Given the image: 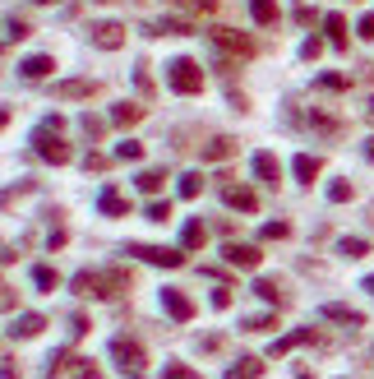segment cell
Wrapping results in <instances>:
<instances>
[{
  "label": "cell",
  "mask_w": 374,
  "mask_h": 379,
  "mask_svg": "<svg viewBox=\"0 0 374 379\" xmlns=\"http://www.w3.org/2000/svg\"><path fill=\"white\" fill-rule=\"evenodd\" d=\"M61 130H65V116H47V121L32 130V144H37V157H47V162H70L74 153H70V144L61 139Z\"/></svg>",
  "instance_id": "1"
},
{
  "label": "cell",
  "mask_w": 374,
  "mask_h": 379,
  "mask_svg": "<svg viewBox=\"0 0 374 379\" xmlns=\"http://www.w3.org/2000/svg\"><path fill=\"white\" fill-rule=\"evenodd\" d=\"M167 79H172V88L176 93H203V70L194 61H189V56H180V61H172L167 65Z\"/></svg>",
  "instance_id": "2"
},
{
  "label": "cell",
  "mask_w": 374,
  "mask_h": 379,
  "mask_svg": "<svg viewBox=\"0 0 374 379\" xmlns=\"http://www.w3.org/2000/svg\"><path fill=\"white\" fill-rule=\"evenodd\" d=\"M111 356H116V365H121L129 379L143 375V365H148V356H143L139 342H129V338H111Z\"/></svg>",
  "instance_id": "3"
},
{
  "label": "cell",
  "mask_w": 374,
  "mask_h": 379,
  "mask_svg": "<svg viewBox=\"0 0 374 379\" xmlns=\"http://www.w3.org/2000/svg\"><path fill=\"white\" fill-rule=\"evenodd\" d=\"M51 379H102V375H97V365H93V361L61 351V356H51Z\"/></svg>",
  "instance_id": "4"
},
{
  "label": "cell",
  "mask_w": 374,
  "mask_h": 379,
  "mask_svg": "<svg viewBox=\"0 0 374 379\" xmlns=\"http://www.w3.org/2000/svg\"><path fill=\"white\" fill-rule=\"evenodd\" d=\"M129 255L153 264V269H180L185 264V250H172V245H129Z\"/></svg>",
  "instance_id": "5"
},
{
  "label": "cell",
  "mask_w": 374,
  "mask_h": 379,
  "mask_svg": "<svg viewBox=\"0 0 374 379\" xmlns=\"http://www.w3.org/2000/svg\"><path fill=\"white\" fill-rule=\"evenodd\" d=\"M208 37H213V46H222V51H231V56H254V42L249 37H240L236 28H208Z\"/></svg>",
  "instance_id": "6"
},
{
  "label": "cell",
  "mask_w": 374,
  "mask_h": 379,
  "mask_svg": "<svg viewBox=\"0 0 374 379\" xmlns=\"http://www.w3.org/2000/svg\"><path fill=\"white\" fill-rule=\"evenodd\" d=\"M222 255H227L231 269H259V264H264L259 245H240V241H227V245H222Z\"/></svg>",
  "instance_id": "7"
},
{
  "label": "cell",
  "mask_w": 374,
  "mask_h": 379,
  "mask_svg": "<svg viewBox=\"0 0 374 379\" xmlns=\"http://www.w3.org/2000/svg\"><path fill=\"white\" fill-rule=\"evenodd\" d=\"M121 291H129V273H125V269H111V273H97V291H93V296H102V301H116Z\"/></svg>",
  "instance_id": "8"
},
{
  "label": "cell",
  "mask_w": 374,
  "mask_h": 379,
  "mask_svg": "<svg viewBox=\"0 0 374 379\" xmlns=\"http://www.w3.org/2000/svg\"><path fill=\"white\" fill-rule=\"evenodd\" d=\"M162 305H167V315L180 319V324H189V319H194V301H189L180 287H167V291H162Z\"/></svg>",
  "instance_id": "9"
},
{
  "label": "cell",
  "mask_w": 374,
  "mask_h": 379,
  "mask_svg": "<svg viewBox=\"0 0 374 379\" xmlns=\"http://www.w3.org/2000/svg\"><path fill=\"white\" fill-rule=\"evenodd\" d=\"M222 199H227L231 208H240V213H254V208H259V195H254V190H245V185H231V181H222Z\"/></svg>",
  "instance_id": "10"
},
{
  "label": "cell",
  "mask_w": 374,
  "mask_h": 379,
  "mask_svg": "<svg viewBox=\"0 0 374 379\" xmlns=\"http://www.w3.org/2000/svg\"><path fill=\"white\" fill-rule=\"evenodd\" d=\"M93 42L102 46V51H121L125 46V28L116 23V19H107V23H97L93 28Z\"/></svg>",
  "instance_id": "11"
},
{
  "label": "cell",
  "mask_w": 374,
  "mask_h": 379,
  "mask_svg": "<svg viewBox=\"0 0 374 379\" xmlns=\"http://www.w3.org/2000/svg\"><path fill=\"white\" fill-rule=\"evenodd\" d=\"M97 213H102V217H125V213H129V204H125V195L116 190V185H107V190L97 195Z\"/></svg>",
  "instance_id": "12"
},
{
  "label": "cell",
  "mask_w": 374,
  "mask_h": 379,
  "mask_svg": "<svg viewBox=\"0 0 374 379\" xmlns=\"http://www.w3.org/2000/svg\"><path fill=\"white\" fill-rule=\"evenodd\" d=\"M240 153V144H236L231 135H218L213 144H203V162H227V157H236Z\"/></svg>",
  "instance_id": "13"
},
{
  "label": "cell",
  "mask_w": 374,
  "mask_h": 379,
  "mask_svg": "<svg viewBox=\"0 0 374 379\" xmlns=\"http://www.w3.org/2000/svg\"><path fill=\"white\" fill-rule=\"evenodd\" d=\"M97 84L93 79H65V84H56V97H65V102H79V97H93Z\"/></svg>",
  "instance_id": "14"
},
{
  "label": "cell",
  "mask_w": 374,
  "mask_h": 379,
  "mask_svg": "<svg viewBox=\"0 0 374 379\" xmlns=\"http://www.w3.org/2000/svg\"><path fill=\"white\" fill-rule=\"evenodd\" d=\"M314 329H296V333H287V338H278V342H273V347H268V356H287V351L291 347H305V342H314Z\"/></svg>",
  "instance_id": "15"
},
{
  "label": "cell",
  "mask_w": 374,
  "mask_h": 379,
  "mask_svg": "<svg viewBox=\"0 0 374 379\" xmlns=\"http://www.w3.org/2000/svg\"><path fill=\"white\" fill-rule=\"evenodd\" d=\"M254 176H259L264 185H278V181H282L278 157H273V153H254Z\"/></svg>",
  "instance_id": "16"
},
{
  "label": "cell",
  "mask_w": 374,
  "mask_h": 379,
  "mask_svg": "<svg viewBox=\"0 0 374 379\" xmlns=\"http://www.w3.org/2000/svg\"><path fill=\"white\" fill-rule=\"evenodd\" d=\"M324 319H333V324H351V329H360V324H365V315H360V310H351V305H337V301H328V305H324Z\"/></svg>",
  "instance_id": "17"
},
{
  "label": "cell",
  "mask_w": 374,
  "mask_h": 379,
  "mask_svg": "<svg viewBox=\"0 0 374 379\" xmlns=\"http://www.w3.org/2000/svg\"><path fill=\"white\" fill-rule=\"evenodd\" d=\"M249 14H254L259 28H273L278 23V0H249Z\"/></svg>",
  "instance_id": "18"
},
{
  "label": "cell",
  "mask_w": 374,
  "mask_h": 379,
  "mask_svg": "<svg viewBox=\"0 0 374 379\" xmlns=\"http://www.w3.org/2000/svg\"><path fill=\"white\" fill-rule=\"evenodd\" d=\"M42 329H47V319H42V315H19L14 324H10V333H14V338H37Z\"/></svg>",
  "instance_id": "19"
},
{
  "label": "cell",
  "mask_w": 374,
  "mask_h": 379,
  "mask_svg": "<svg viewBox=\"0 0 374 379\" xmlns=\"http://www.w3.org/2000/svg\"><path fill=\"white\" fill-rule=\"evenodd\" d=\"M319 167H324V162H319V157H310V153H300L296 162H291V171H296V181H300V185H314Z\"/></svg>",
  "instance_id": "20"
},
{
  "label": "cell",
  "mask_w": 374,
  "mask_h": 379,
  "mask_svg": "<svg viewBox=\"0 0 374 379\" xmlns=\"http://www.w3.org/2000/svg\"><path fill=\"white\" fill-rule=\"evenodd\" d=\"M259 375H264V361H259V356H240V361L227 370V379H259Z\"/></svg>",
  "instance_id": "21"
},
{
  "label": "cell",
  "mask_w": 374,
  "mask_h": 379,
  "mask_svg": "<svg viewBox=\"0 0 374 379\" xmlns=\"http://www.w3.org/2000/svg\"><path fill=\"white\" fill-rule=\"evenodd\" d=\"M203 241H208V227H203L199 217H189L185 231H180V245H185V250H203Z\"/></svg>",
  "instance_id": "22"
},
{
  "label": "cell",
  "mask_w": 374,
  "mask_h": 379,
  "mask_svg": "<svg viewBox=\"0 0 374 379\" xmlns=\"http://www.w3.org/2000/svg\"><path fill=\"white\" fill-rule=\"evenodd\" d=\"M19 70H23V79H47L51 70H56V61H51V56H28Z\"/></svg>",
  "instance_id": "23"
},
{
  "label": "cell",
  "mask_w": 374,
  "mask_h": 379,
  "mask_svg": "<svg viewBox=\"0 0 374 379\" xmlns=\"http://www.w3.org/2000/svg\"><path fill=\"white\" fill-rule=\"evenodd\" d=\"M143 111H148V106L121 102V106H111V125H134V121H143Z\"/></svg>",
  "instance_id": "24"
},
{
  "label": "cell",
  "mask_w": 374,
  "mask_h": 379,
  "mask_svg": "<svg viewBox=\"0 0 374 379\" xmlns=\"http://www.w3.org/2000/svg\"><path fill=\"white\" fill-rule=\"evenodd\" d=\"M324 28H328V42L342 51V46H346V19L342 14H324Z\"/></svg>",
  "instance_id": "25"
},
{
  "label": "cell",
  "mask_w": 374,
  "mask_h": 379,
  "mask_svg": "<svg viewBox=\"0 0 374 379\" xmlns=\"http://www.w3.org/2000/svg\"><path fill=\"white\" fill-rule=\"evenodd\" d=\"M337 255L360 259V255H370V241H365V236H342V241H337Z\"/></svg>",
  "instance_id": "26"
},
{
  "label": "cell",
  "mask_w": 374,
  "mask_h": 379,
  "mask_svg": "<svg viewBox=\"0 0 374 379\" xmlns=\"http://www.w3.org/2000/svg\"><path fill=\"white\" fill-rule=\"evenodd\" d=\"M254 296H264L268 305H287V296H282V287L273 278H259V282H254Z\"/></svg>",
  "instance_id": "27"
},
{
  "label": "cell",
  "mask_w": 374,
  "mask_h": 379,
  "mask_svg": "<svg viewBox=\"0 0 374 379\" xmlns=\"http://www.w3.org/2000/svg\"><path fill=\"white\" fill-rule=\"evenodd\" d=\"M32 282H37V291H56V282H61V278H56V269L37 264V269H32Z\"/></svg>",
  "instance_id": "28"
},
{
  "label": "cell",
  "mask_w": 374,
  "mask_h": 379,
  "mask_svg": "<svg viewBox=\"0 0 374 379\" xmlns=\"http://www.w3.org/2000/svg\"><path fill=\"white\" fill-rule=\"evenodd\" d=\"M93 291H97V273H93V269L74 273V296H93Z\"/></svg>",
  "instance_id": "29"
},
{
  "label": "cell",
  "mask_w": 374,
  "mask_h": 379,
  "mask_svg": "<svg viewBox=\"0 0 374 379\" xmlns=\"http://www.w3.org/2000/svg\"><path fill=\"white\" fill-rule=\"evenodd\" d=\"M162 379H203L199 370H189L185 361H167V370H162Z\"/></svg>",
  "instance_id": "30"
},
{
  "label": "cell",
  "mask_w": 374,
  "mask_h": 379,
  "mask_svg": "<svg viewBox=\"0 0 374 379\" xmlns=\"http://www.w3.org/2000/svg\"><path fill=\"white\" fill-rule=\"evenodd\" d=\"M328 199H333V204H346V199H356V185L351 181H333L328 185Z\"/></svg>",
  "instance_id": "31"
},
{
  "label": "cell",
  "mask_w": 374,
  "mask_h": 379,
  "mask_svg": "<svg viewBox=\"0 0 374 379\" xmlns=\"http://www.w3.org/2000/svg\"><path fill=\"white\" fill-rule=\"evenodd\" d=\"M199 190H203V176H199V171L180 176V199H199Z\"/></svg>",
  "instance_id": "32"
},
{
  "label": "cell",
  "mask_w": 374,
  "mask_h": 379,
  "mask_svg": "<svg viewBox=\"0 0 374 379\" xmlns=\"http://www.w3.org/2000/svg\"><path fill=\"white\" fill-rule=\"evenodd\" d=\"M116 157H121V162H139V157H143V144L125 139V144H116Z\"/></svg>",
  "instance_id": "33"
},
{
  "label": "cell",
  "mask_w": 374,
  "mask_h": 379,
  "mask_svg": "<svg viewBox=\"0 0 374 379\" xmlns=\"http://www.w3.org/2000/svg\"><path fill=\"white\" fill-rule=\"evenodd\" d=\"M28 32H32V28H28V19H19V14L10 19V23H5V37H10V42H23Z\"/></svg>",
  "instance_id": "34"
},
{
  "label": "cell",
  "mask_w": 374,
  "mask_h": 379,
  "mask_svg": "<svg viewBox=\"0 0 374 379\" xmlns=\"http://www.w3.org/2000/svg\"><path fill=\"white\" fill-rule=\"evenodd\" d=\"M162 185H167V176H162V171H143V176H139V190H143V195H157Z\"/></svg>",
  "instance_id": "35"
},
{
  "label": "cell",
  "mask_w": 374,
  "mask_h": 379,
  "mask_svg": "<svg viewBox=\"0 0 374 379\" xmlns=\"http://www.w3.org/2000/svg\"><path fill=\"white\" fill-rule=\"evenodd\" d=\"M259 236H264V241H287V236H291V222H264Z\"/></svg>",
  "instance_id": "36"
},
{
  "label": "cell",
  "mask_w": 374,
  "mask_h": 379,
  "mask_svg": "<svg viewBox=\"0 0 374 379\" xmlns=\"http://www.w3.org/2000/svg\"><path fill=\"white\" fill-rule=\"evenodd\" d=\"M157 28H162V32H176V37H185V32H194V23H189V19H162Z\"/></svg>",
  "instance_id": "37"
},
{
  "label": "cell",
  "mask_w": 374,
  "mask_h": 379,
  "mask_svg": "<svg viewBox=\"0 0 374 379\" xmlns=\"http://www.w3.org/2000/svg\"><path fill=\"white\" fill-rule=\"evenodd\" d=\"M172 5H185L194 14H213V10H218V0H172Z\"/></svg>",
  "instance_id": "38"
},
{
  "label": "cell",
  "mask_w": 374,
  "mask_h": 379,
  "mask_svg": "<svg viewBox=\"0 0 374 379\" xmlns=\"http://www.w3.org/2000/svg\"><path fill=\"white\" fill-rule=\"evenodd\" d=\"M273 324H278V315H254V319H245L249 333H264V329H273Z\"/></svg>",
  "instance_id": "39"
},
{
  "label": "cell",
  "mask_w": 374,
  "mask_h": 379,
  "mask_svg": "<svg viewBox=\"0 0 374 379\" xmlns=\"http://www.w3.org/2000/svg\"><path fill=\"white\" fill-rule=\"evenodd\" d=\"M172 217V204H148V222H167Z\"/></svg>",
  "instance_id": "40"
},
{
  "label": "cell",
  "mask_w": 374,
  "mask_h": 379,
  "mask_svg": "<svg viewBox=\"0 0 374 379\" xmlns=\"http://www.w3.org/2000/svg\"><path fill=\"white\" fill-rule=\"evenodd\" d=\"M319 51H324V42H319V37H305V46H300V56H305V61H314Z\"/></svg>",
  "instance_id": "41"
},
{
  "label": "cell",
  "mask_w": 374,
  "mask_h": 379,
  "mask_svg": "<svg viewBox=\"0 0 374 379\" xmlns=\"http://www.w3.org/2000/svg\"><path fill=\"white\" fill-rule=\"evenodd\" d=\"M102 130H107V125L97 121V116H83V135H88V139H97V135H102Z\"/></svg>",
  "instance_id": "42"
},
{
  "label": "cell",
  "mask_w": 374,
  "mask_h": 379,
  "mask_svg": "<svg viewBox=\"0 0 374 379\" xmlns=\"http://www.w3.org/2000/svg\"><path fill=\"white\" fill-rule=\"evenodd\" d=\"M319 88H333V93H337V88H346V79L342 75H319Z\"/></svg>",
  "instance_id": "43"
},
{
  "label": "cell",
  "mask_w": 374,
  "mask_h": 379,
  "mask_svg": "<svg viewBox=\"0 0 374 379\" xmlns=\"http://www.w3.org/2000/svg\"><path fill=\"white\" fill-rule=\"evenodd\" d=\"M213 305H218V310H227V305H231V287H218V291H213Z\"/></svg>",
  "instance_id": "44"
},
{
  "label": "cell",
  "mask_w": 374,
  "mask_h": 379,
  "mask_svg": "<svg viewBox=\"0 0 374 379\" xmlns=\"http://www.w3.org/2000/svg\"><path fill=\"white\" fill-rule=\"evenodd\" d=\"M360 37H365V42H374V14H365V19H360Z\"/></svg>",
  "instance_id": "45"
},
{
  "label": "cell",
  "mask_w": 374,
  "mask_h": 379,
  "mask_svg": "<svg viewBox=\"0 0 374 379\" xmlns=\"http://www.w3.org/2000/svg\"><path fill=\"white\" fill-rule=\"evenodd\" d=\"M83 167H88V171H102V167H107V157H97V153H88V157H83Z\"/></svg>",
  "instance_id": "46"
},
{
  "label": "cell",
  "mask_w": 374,
  "mask_h": 379,
  "mask_svg": "<svg viewBox=\"0 0 374 379\" xmlns=\"http://www.w3.org/2000/svg\"><path fill=\"white\" fill-rule=\"evenodd\" d=\"M10 259H19V255L10 250V245H0V264H10Z\"/></svg>",
  "instance_id": "47"
},
{
  "label": "cell",
  "mask_w": 374,
  "mask_h": 379,
  "mask_svg": "<svg viewBox=\"0 0 374 379\" xmlns=\"http://www.w3.org/2000/svg\"><path fill=\"white\" fill-rule=\"evenodd\" d=\"M0 379H19V375H14V365H0Z\"/></svg>",
  "instance_id": "48"
},
{
  "label": "cell",
  "mask_w": 374,
  "mask_h": 379,
  "mask_svg": "<svg viewBox=\"0 0 374 379\" xmlns=\"http://www.w3.org/2000/svg\"><path fill=\"white\" fill-rule=\"evenodd\" d=\"M365 121L374 125V97H370V102H365Z\"/></svg>",
  "instance_id": "49"
},
{
  "label": "cell",
  "mask_w": 374,
  "mask_h": 379,
  "mask_svg": "<svg viewBox=\"0 0 374 379\" xmlns=\"http://www.w3.org/2000/svg\"><path fill=\"white\" fill-rule=\"evenodd\" d=\"M365 157H370V162H374V139H365Z\"/></svg>",
  "instance_id": "50"
},
{
  "label": "cell",
  "mask_w": 374,
  "mask_h": 379,
  "mask_svg": "<svg viewBox=\"0 0 374 379\" xmlns=\"http://www.w3.org/2000/svg\"><path fill=\"white\" fill-rule=\"evenodd\" d=\"M365 291H370V296H374V273H370V278H365Z\"/></svg>",
  "instance_id": "51"
},
{
  "label": "cell",
  "mask_w": 374,
  "mask_h": 379,
  "mask_svg": "<svg viewBox=\"0 0 374 379\" xmlns=\"http://www.w3.org/2000/svg\"><path fill=\"white\" fill-rule=\"evenodd\" d=\"M5 121H10V111H5V106H0V130H5Z\"/></svg>",
  "instance_id": "52"
},
{
  "label": "cell",
  "mask_w": 374,
  "mask_h": 379,
  "mask_svg": "<svg viewBox=\"0 0 374 379\" xmlns=\"http://www.w3.org/2000/svg\"><path fill=\"white\" fill-rule=\"evenodd\" d=\"M32 5H56V0H32Z\"/></svg>",
  "instance_id": "53"
}]
</instances>
